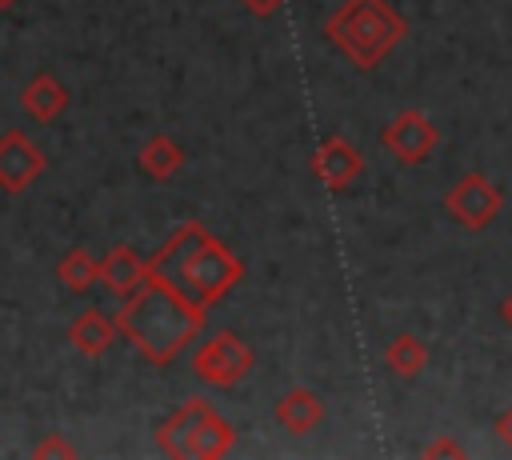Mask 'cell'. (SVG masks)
Masks as SVG:
<instances>
[{
    "label": "cell",
    "instance_id": "6da1fadb",
    "mask_svg": "<svg viewBox=\"0 0 512 460\" xmlns=\"http://www.w3.org/2000/svg\"><path fill=\"white\" fill-rule=\"evenodd\" d=\"M148 276L168 284V288H176L192 304L212 308L216 300H224L240 284L244 260L232 256L228 244L216 240L200 220H184L160 244V252L148 260Z\"/></svg>",
    "mask_w": 512,
    "mask_h": 460
},
{
    "label": "cell",
    "instance_id": "7a4b0ae2",
    "mask_svg": "<svg viewBox=\"0 0 512 460\" xmlns=\"http://www.w3.org/2000/svg\"><path fill=\"white\" fill-rule=\"evenodd\" d=\"M204 320H208V308L192 304L188 296H180L176 288L152 276L136 292H128L116 312L120 336L156 368L172 364L204 332Z\"/></svg>",
    "mask_w": 512,
    "mask_h": 460
},
{
    "label": "cell",
    "instance_id": "3957f363",
    "mask_svg": "<svg viewBox=\"0 0 512 460\" xmlns=\"http://www.w3.org/2000/svg\"><path fill=\"white\" fill-rule=\"evenodd\" d=\"M408 36L404 16L388 0H344L324 20V40L356 68H376Z\"/></svg>",
    "mask_w": 512,
    "mask_h": 460
},
{
    "label": "cell",
    "instance_id": "277c9868",
    "mask_svg": "<svg viewBox=\"0 0 512 460\" xmlns=\"http://www.w3.org/2000/svg\"><path fill=\"white\" fill-rule=\"evenodd\" d=\"M232 444H236L232 424L204 396H188L156 428V448L164 456H180V460H220L232 452Z\"/></svg>",
    "mask_w": 512,
    "mask_h": 460
},
{
    "label": "cell",
    "instance_id": "5b68a950",
    "mask_svg": "<svg viewBox=\"0 0 512 460\" xmlns=\"http://www.w3.org/2000/svg\"><path fill=\"white\" fill-rule=\"evenodd\" d=\"M256 368V352L236 332H212L192 352V376L208 388H232Z\"/></svg>",
    "mask_w": 512,
    "mask_h": 460
},
{
    "label": "cell",
    "instance_id": "8992f818",
    "mask_svg": "<svg viewBox=\"0 0 512 460\" xmlns=\"http://www.w3.org/2000/svg\"><path fill=\"white\" fill-rule=\"evenodd\" d=\"M444 208H448V216H452L456 224H464L468 232H484V228L500 216L504 192H500L484 172H464V176L448 188Z\"/></svg>",
    "mask_w": 512,
    "mask_h": 460
},
{
    "label": "cell",
    "instance_id": "52a82bcc",
    "mask_svg": "<svg viewBox=\"0 0 512 460\" xmlns=\"http://www.w3.org/2000/svg\"><path fill=\"white\" fill-rule=\"evenodd\" d=\"M380 144H384V148L392 152V160H400V164H424V160L436 152V144H440V128H436L420 108H404V112H396V116L384 124Z\"/></svg>",
    "mask_w": 512,
    "mask_h": 460
},
{
    "label": "cell",
    "instance_id": "ba28073f",
    "mask_svg": "<svg viewBox=\"0 0 512 460\" xmlns=\"http://www.w3.org/2000/svg\"><path fill=\"white\" fill-rule=\"evenodd\" d=\"M48 160L36 148V140L20 128L0 132V188L4 192H28L44 176Z\"/></svg>",
    "mask_w": 512,
    "mask_h": 460
},
{
    "label": "cell",
    "instance_id": "9c48e42d",
    "mask_svg": "<svg viewBox=\"0 0 512 460\" xmlns=\"http://www.w3.org/2000/svg\"><path fill=\"white\" fill-rule=\"evenodd\" d=\"M308 164H312V176H320V184L332 188V192H344L364 172V156L344 136H328L324 144H316V152H312Z\"/></svg>",
    "mask_w": 512,
    "mask_h": 460
},
{
    "label": "cell",
    "instance_id": "30bf717a",
    "mask_svg": "<svg viewBox=\"0 0 512 460\" xmlns=\"http://www.w3.org/2000/svg\"><path fill=\"white\" fill-rule=\"evenodd\" d=\"M68 100H72V96H68L64 80L52 76V72H36V76L24 84V92H20V108L28 112L32 124H52L56 116H64Z\"/></svg>",
    "mask_w": 512,
    "mask_h": 460
},
{
    "label": "cell",
    "instance_id": "8fae6325",
    "mask_svg": "<svg viewBox=\"0 0 512 460\" xmlns=\"http://www.w3.org/2000/svg\"><path fill=\"white\" fill-rule=\"evenodd\" d=\"M148 280V260L132 248V244H116L104 260H100V284L112 292V296H128V292H136L140 284Z\"/></svg>",
    "mask_w": 512,
    "mask_h": 460
},
{
    "label": "cell",
    "instance_id": "7c38bea8",
    "mask_svg": "<svg viewBox=\"0 0 512 460\" xmlns=\"http://www.w3.org/2000/svg\"><path fill=\"white\" fill-rule=\"evenodd\" d=\"M120 328H116V316H104L100 308H84L72 324H68V344L80 352V356H104L112 344H116Z\"/></svg>",
    "mask_w": 512,
    "mask_h": 460
},
{
    "label": "cell",
    "instance_id": "4fadbf2b",
    "mask_svg": "<svg viewBox=\"0 0 512 460\" xmlns=\"http://www.w3.org/2000/svg\"><path fill=\"white\" fill-rule=\"evenodd\" d=\"M320 420H324V400H320L312 388H288V392L276 400V424L288 428L292 436L316 432Z\"/></svg>",
    "mask_w": 512,
    "mask_h": 460
},
{
    "label": "cell",
    "instance_id": "5bb4252c",
    "mask_svg": "<svg viewBox=\"0 0 512 460\" xmlns=\"http://www.w3.org/2000/svg\"><path fill=\"white\" fill-rule=\"evenodd\" d=\"M136 164H140V172L148 176V180H172L180 168H184V148L168 136V132H156V136H148L144 144H140V152H136Z\"/></svg>",
    "mask_w": 512,
    "mask_h": 460
},
{
    "label": "cell",
    "instance_id": "9a60e30c",
    "mask_svg": "<svg viewBox=\"0 0 512 460\" xmlns=\"http://www.w3.org/2000/svg\"><path fill=\"white\" fill-rule=\"evenodd\" d=\"M424 364H428V344H424L416 332H396V336L388 340V348H384V368H388L392 376L412 380V376L424 372Z\"/></svg>",
    "mask_w": 512,
    "mask_h": 460
},
{
    "label": "cell",
    "instance_id": "2e32d148",
    "mask_svg": "<svg viewBox=\"0 0 512 460\" xmlns=\"http://www.w3.org/2000/svg\"><path fill=\"white\" fill-rule=\"evenodd\" d=\"M56 276L68 292H88L96 280H100V260L88 252V248H68L56 264Z\"/></svg>",
    "mask_w": 512,
    "mask_h": 460
},
{
    "label": "cell",
    "instance_id": "e0dca14e",
    "mask_svg": "<svg viewBox=\"0 0 512 460\" xmlns=\"http://www.w3.org/2000/svg\"><path fill=\"white\" fill-rule=\"evenodd\" d=\"M32 456H36V460H44V456H48V460H52V456H60V460H72V456H76V448H72L64 436L48 432V436H44V440L32 448Z\"/></svg>",
    "mask_w": 512,
    "mask_h": 460
},
{
    "label": "cell",
    "instance_id": "ac0fdd59",
    "mask_svg": "<svg viewBox=\"0 0 512 460\" xmlns=\"http://www.w3.org/2000/svg\"><path fill=\"white\" fill-rule=\"evenodd\" d=\"M424 456H428V460H436V456H452V460H460V456H464V444H456V440L440 436V440L424 444Z\"/></svg>",
    "mask_w": 512,
    "mask_h": 460
},
{
    "label": "cell",
    "instance_id": "d6986e66",
    "mask_svg": "<svg viewBox=\"0 0 512 460\" xmlns=\"http://www.w3.org/2000/svg\"><path fill=\"white\" fill-rule=\"evenodd\" d=\"M240 4H244L252 16H272V12H280L288 0H240Z\"/></svg>",
    "mask_w": 512,
    "mask_h": 460
},
{
    "label": "cell",
    "instance_id": "ffe728a7",
    "mask_svg": "<svg viewBox=\"0 0 512 460\" xmlns=\"http://www.w3.org/2000/svg\"><path fill=\"white\" fill-rule=\"evenodd\" d=\"M496 432H500V440H504V444L512 448V408H508V412H504V416L496 420Z\"/></svg>",
    "mask_w": 512,
    "mask_h": 460
},
{
    "label": "cell",
    "instance_id": "44dd1931",
    "mask_svg": "<svg viewBox=\"0 0 512 460\" xmlns=\"http://www.w3.org/2000/svg\"><path fill=\"white\" fill-rule=\"evenodd\" d=\"M500 320L512 328V296H504V304H500Z\"/></svg>",
    "mask_w": 512,
    "mask_h": 460
},
{
    "label": "cell",
    "instance_id": "7402d4cb",
    "mask_svg": "<svg viewBox=\"0 0 512 460\" xmlns=\"http://www.w3.org/2000/svg\"><path fill=\"white\" fill-rule=\"evenodd\" d=\"M12 4H16V0H0V8H12Z\"/></svg>",
    "mask_w": 512,
    "mask_h": 460
}]
</instances>
